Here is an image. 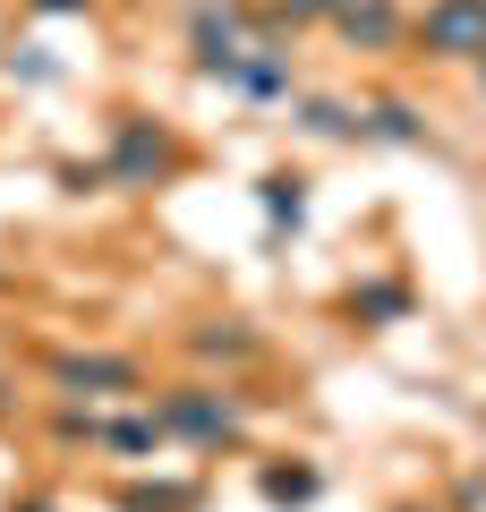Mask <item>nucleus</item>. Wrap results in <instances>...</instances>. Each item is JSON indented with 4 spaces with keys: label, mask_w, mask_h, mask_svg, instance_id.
<instances>
[{
    "label": "nucleus",
    "mask_w": 486,
    "mask_h": 512,
    "mask_svg": "<svg viewBox=\"0 0 486 512\" xmlns=\"http://www.w3.org/2000/svg\"><path fill=\"white\" fill-rule=\"evenodd\" d=\"M35 18H94V0H26Z\"/></svg>",
    "instance_id": "412c9836"
},
{
    "label": "nucleus",
    "mask_w": 486,
    "mask_h": 512,
    "mask_svg": "<svg viewBox=\"0 0 486 512\" xmlns=\"http://www.w3.org/2000/svg\"><path fill=\"white\" fill-rule=\"evenodd\" d=\"M188 171V146L171 137V120L154 111H111V146H103V188H128V197H154Z\"/></svg>",
    "instance_id": "f03ea898"
},
{
    "label": "nucleus",
    "mask_w": 486,
    "mask_h": 512,
    "mask_svg": "<svg viewBox=\"0 0 486 512\" xmlns=\"http://www.w3.org/2000/svg\"><path fill=\"white\" fill-rule=\"evenodd\" d=\"M9 77H18V86H60L69 60H60L52 43H9Z\"/></svg>",
    "instance_id": "a211bd4d"
},
{
    "label": "nucleus",
    "mask_w": 486,
    "mask_h": 512,
    "mask_svg": "<svg viewBox=\"0 0 486 512\" xmlns=\"http://www.w3.org/2000/svg\"><path fill=\"white\" fill-rule=\"evenodd\" d=\"M256 495H265L273 512H307V504H324V470L316 461H265V470H256Z\"/></svg>",
    "instance_id": "4468645a"
},
{
    "label": "nucleus",
    "mask_w": 486,
    "mask_h": 512,
    "mask_svg": "<svg viewBox=\"0 0 486 512\" xmlns=\"http://www.w3.org/2000/svg\"><path fill=\"white\" fill-rule=\"evenodd\" d=\"M256 205H265V231H273V239H282V231L299 239V231H307V205H316V180H307L299 163H273L265 180H256Z\"/></svg>",
    "instance_id": "9b49d317"
},
{
    "label": "nucleus",
    "mask_w": 486,
    "mask_h": 512,
    "mask_svg": "<svg viewBox=\"0 0 486 512\" xmlns=\"http://www.w3.org/2000/svg\"><path fill=\"white\" fill-rule=\"evenodd\" d=\"M188 359H197V367H222V376H239V367L265 359V333H256L248 316H197V325H188Z\"/></svg>",
    "instance_id": "6e6552de"
},
{
    "label": "nucleus",
    "mask_w": 486,
    "mask_h": 512,
    "mask_svg": "<svg viewBox=\"0 0 486 512\" xmlns=\"http://www.w3.org/2000/svg\"><path fill=\"white\" fill-rule=\"evenodd\" d=\"M469 94H478V111H486V60H478V69H469Z\"/></svg>",
    "instance_id": "5701e85b"
},
{
    "label": "nucleus",
    "mask_w": 486,
    "mask_h": 512,
    "mask_svg": "<svg viewBox=\"0 0 486 512\" xmlns=\"http://www.w3.org/2000/svg\"><path fill=\"white\" fill-rule=\"evenodd\" d=\"M94 453H111V461H128V470H145V461L162 453V419H154L145 402L111 410V419H103V436H94Z\"/></svg>",
    "instance_id": "f8f14e48"
},
{
    "label": "nucleus",
    "mask_w": 486,
    "mask_h": 512,
    "mask_svg": "<svg viewBox=\"0 0 486 512\" xmlns=\"http://www.w3.org/2000/svg\"><path fill=\"white\" fill-rule=\"evenodd\" d=\"M43 384H52L60 402H145L154 384H145V359L128 350H52L43 359Z\"/></svg>",
    "instance_id": "20e7f679"
},
{
    "label": "nucleus",
    "mask_w": 486,
    "mask_h": 512,
    "mask_svg": "<svg viewBox=\"0 0 486 512\" xmlns=\"http://www.w3.org/2000/svg\"><path fill=\"white\" fill-rule=\"evenodd\" d=\"M401 512H435V504H401Z\"/></svg>",
    "instance_id": "b1692460"
},
{
    "label": "nucleus",
    "mask_w": 486,
    "mask_h": 512,
    "mask_svg": "<svg viewBox=\"0 0 486 512\" xmlns=\"http://www.w3.org/2000/svg\"><path fill=\"white\" fill-rule=\"evenodd\" d=\"M9 512H69V504H52V495H18Z\"/></svg>",
    "instance_id": "4be33fe9"
},
{
    "label": "nucleus",
    "mask_w": 486,
    "mask_h": 512,
    "mask_svg": "<svg viewBox=\"0 0 486 512\" xmlns=\"http://www.w3.org/2000/svg\"><path fill=\"white\" fill-rule=\"evenodd\" d=\"M290 128H299L307 146H359V103H350V94H290Z\"/></svg>",
    "instance_id": "9d476101"
},
{
    "label": "nucleus",
    "mask_w": 486,
    "mask_h": 512,
    "mask_svg": "<svg viewBox=\"0 0 486 512\" xmlns=\"http://www.w3.org/2000/svg\"><path fill=\"white\" fill-rule=\"evenodd\" d=\"M145 410L162 419V444H188V453H239L248 444V393L239 384H162V393H145Z\"/></svg>",
    "instance_id": "f257e3e1"
},
{
    "label": "nucleus",
    "mask_w": 486,
    "mask_h": 512,
    "mask_svg": "<svg viewBox=\"0 0 486 512\" xmlns=\"http://www.w3.org/2000/svg\"><path fill=\"white\" fill-rule=\"evenodd\" d=\"M410 60L478 69L486 60V0H427V9H410Z\"/></svg>",
    "instance_id": "39448f33"
},
{
    "label": "nucleus",
    "mask_w": 486,
    "mask_h": 512,
    "mask_svg": "<svg viewBox=\"0 0 486 512\" xmlns=\"http://www.w3.org/2000/svg\"><path fill=\"white\" fill-rule=\"evenodd\" d=\"M359 146H435V128H427V103H410V94H367L359 103Z\"/></svg>",
    "instance_id": "1a4fd4ad"
},
{
    "label": "nucleus",
    "mask_w": 486,
    "mask_h": 512,
    "mask_svg": "<svg viewBox=\"0 0 486 512\" xmlns=\"http://www.w3.org/2000/svg\"><path fill=\"white\" fill-rule=\"evenodd\" d=\"M180 26H188V69L205 86H231L239 52L256 43V9L248 0H180Z\"/></svg>",
    "instance_id": "7ed1b4c3"
},
{
    "label": "nucleus",
    "mask_w": 486,
    "mask_h": 512,
    "mask_svg": "<svg viewBox=\"0 0 486 512\" xmlns=\"http://www.w3.org/2000/svg\"><path fill=\"white\" fill-rule=\"evenodd\" d=\"M350 316H359L367 333H393L401 316H410V282H350Z\"/></svg>",
    "instance_id": "2eb2a0df"
},
{
    "label": "nucleus",
    "mask_w": 486,
    "mask_h": 512,
    "mask_svg": "<svg viewBox=\"0 0 486 512\" xmlns=\"http://www.w3.org/2000/svg\"><path fill=\"white\" fill-rule=\"evenodd\" d=\"M52 444H69V453H94V436H103V410L94 402H52Z\"/></svg>",
    "instance_id": "f3484780"
},
{
    "label": "nucleus",
    "mask_w": 486,
    "mask_h": 512,
    "mask_svg": "<svg viewBox=\"0 0 486 512\" xmlns=\"http://www.w3.org/2000/svg\"><path fill=\"white\" fill-rule=\"evenodd\" d=\"M342 0H265L256 9V35H299V26H324Z\"/></svg>",
    "instance_id": "dca6fc26"
},
{
    "label": "nucleus",
    "mask_w": 486,
    "mask_h": 512,
    "mask_svg": "<svg viewBox=\"0 0 486 512\" xmlns=\"http://www.w3.org/2000/svg\"><path fill=\"white\" fill-rule=\"evenodd\" d=\"M324 26H333L359 60H401L410 52V0H342Z\"/></svg>",
    "instance_id": "0eeeda50"
},
{
    "label": "nucleus",
    "mask_w": 486,
    "mask_h": 512,
    "mask_svg": "<svg viewBox=\"0 0 486 512\" xmlns=\"http://www.w3.org/2000/svg\"><path fill=\"white\" fill-rule=\"evenodd\" d=\"M222 94H239L248 111H282L290 94H299V52H290V35H256L248 52H239V69H231Z\"/></svg>",
    "instance_id": "423d86ee"
},
{
    "label": "nucleus",
    "mask_w": 486,
    "mask_h": 512,
    "mask_svg": "<svg viewBox=\"0 0 486 512\" xmlns=\"http://www.w3.org/2000/svg\"><path fill=\"white\" fill-rule=\"evenodd\" d=\"M111 504L120 512H205V478H120Z\"/></svg>",
    "instance_id": "ddd939ff"
},
{
    "label": "nucleus",
    "mask_w": 486,
    "mask_h": 512,
    "mask_svg": "<svg viewBox=\"0 0 486 512\" xmlns=\"http://www.w3.org/2000/svg\"><path fill=\"white\" fill-rule=\"evenodd\" d=\"M452 512H486V470H461V487H452Z\"/></svg>",
    "instance_id": "aec40b11"
},
{
    "label": "nucleus",
    "mask_w": 486,
    "mask_h": 512,
    "mask_svg": "<svg viewBox=\"0 0 486 512\" xmlns=\"http://www.w3.org/2000/svg\"><path fill=\"white\" fill-rule=\"evenodd\" d=\"M60 188H69V197H94V188H103V163H60Z\"/></svg>",
    "instance_id": "6ab92c4d"
}]
</instances>
